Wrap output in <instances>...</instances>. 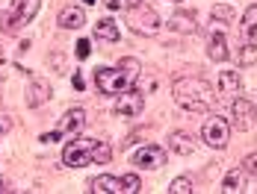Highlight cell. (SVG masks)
Here are the masks:
<instances>
[{
	"mask_svg": "<svg viewBox=\"0 0 257 194\" xmlns=\"http://www.w3.org/2000/svg\"><path fill=\"white\" fill-rule=\"evenodd\" d=\"M133 165L136 168H145V170H157L166 165V150L160 144H145L139 147L136 153H133Z\"/></svg>",
	"mask_w": 257,
	"mask_h": 194,
	"instance_id": "obj_9",
	"label": "cell"
},
{
	"mask_svg": "<svg viewBox=\"0 0 257 194\" xmlns=\"http://www.w3.org/2000/svg\"><path fill=\"white\" fill-rule=\"evenodd\" d=\"M130 26H133V32H142V36H157L160 32V15H157L154 9L148 6V3H136L133 9H130Z\"/></svg>",
	"mask_w": 257,
	"mask_h": 194,
	"instance_id": "obj_7",
	"label": "cell"
},
{
	"mask_svg": "<svg viewBox=\"0 0 257 194\" xmlns=\"http://www.w3.org/2000/svg\"><path fill=\"white\" fill-rule=\"evenodd\" d=\"M169 26L180 32V36H192V32H198V21H195V12H175L172 18H169Z\"/></svg>",
	"mask_w": 257,
	"mask_h": 194,
	"instance_id": "obj_16",
	"label": "cell"
},
{
	"mask_svg": "<svg viewBox=\"0 0 257 194\" xmlns=\"http://www.w3.org/2000/svg\"><path fill=\"white\" fill-rule=\"evenodd\" d=\"M9 130H12V121H9L6 115H0V138H3V136H6Z\"/></svg>",
	"mask_w": 257,
	"mask_h": 194,
	"instance_id": "obj_27",
	"label": "cell"
},
{
	"mask_svg": "<svg viewBox=\"0 0 257 194\" xmlns=\"http://www.w3.org/2000/svg\"><path fill=\"white\" fill-rule=\"evenodd\" d=\"M254 62H257V44L254 42H245V44H242V53H239V65L248 68V65H254Z\"/></svg>",
	"mask_w": 257,
	"mask_h": 194,
	"instance_id": "obj_21",
	"label": "cell"
},
{
	"mask_svg": "<svg viewBox=\"0 0 257 194\" xmlns=\"http://www.w3.org/2000/svg\"><path fill=\"white\" fill-rule=\"evenodd\" d=\"M254 32H257V3L254 6H248L245 15H242V36H245V42H251Z\"/></svg>",
	"mask_w": 257,
	"mask_h": 194,
	"instance_id": "obj_20",
	"label": "cell"
},
{
	"mask_svg": "<svg viewBox=\"0 0 257 194\" xmlns=\"http://www.w3.org/2000/svg\"><path fill=\"white\" fill-rule=\"evenodd\" d=\"M136 76H139V62L127 56V59L118 62V68H98L95 71V86L103 94H121Z\"/></svg>",
	"mask_w": 257,
	"mask_h": 194,
	"instance_id": "obj_3",
	"label": "cell"
},
{
	"mask_svg": "<svg viewBox=\"0 0 257 194\" xmlns=\"http://www.w3.org/2000/svg\"><path fill=\"white\" fill-rule=\"evenodd\" d=\"M169 192L172 194H189L192 192V180H189V176H178V180L169 186Z\"/></svg>",
	"mask_w": 257,
	"mask_h": 194,
	"instance_id": "obj_23",
	"label": "cell"
},
{
	"mask_svg": "<svg viewBox=\"0 0 257 194\" xmlns=\"http://www.w3.org/2000/svg\"><path fill=\"white\" fill-rule=\"evenodd\" d=\"M86 3H89V6H95V3H98V0H86Z\"/></svg>",
	"mask_w": 257,
	"mask_h": 194,
	"instance_id": "obj_30",
	"label": "cell"
},
{
	"mask_svg": "<svg viewBox=\"0 0 257 194\" xmlns=\"http://www.w3.org/2000/svg\"><path fill=\"white\" fill-rule=\"evenodd\" d=\"M169 147H172L178 156H192V150H195V138H192V132L175 130V132L169 136Z\"/></svg>",
	"mask_w": 257,
	"mask_h": 194,
	"instance_id": "obj_17",
	"label": "cell"
},
{
	"mask_svg": "<svg viewBox=\"0 0 257 194\" xmlns=\"http://www.w3.org/2000/svg\"><path fill=\"white\" fill-rule=\"evenodd\" d=\"M74 48H77V59H89V53H92V44H89V38H80Z\"/></svg>",
	"mask_w": 257,
	"mask_h": 194,
	"instance_id": "obj_26",
	"label": "cell"
},
{
	"mask_svg": "<svg viewBox=\"0 0 257 194\" xmlns=\"http://www.w3.org/2000/svg\"><path fill=\"white\" fill-rule=\"evenodd\" d=\"M48 100H51V82L42 80V76H33V86H30V92H27V106L36 109V106H42V103H48Z\"/></svg>",
	"mask_w": 257,
	"mask_h": 194,
	"instance_id": "obj_13",
	"label": "cell"
},
{
	"mask_svg": "<svg viewBox=\"0 0 257 194\" xmlns=\"http://www.w3.org/2000/svg\"><path fill=\"white\" fill-rule=\"evenodd\" d=\"M242 182H245V170L231 168L228 174H225V180H222V192L225 194H239L242 192Z\"/></svg>",
	"mask_w": 257,
	"mask_h": 194,
	"instance_id": "obj_19",
	"label": "cell"
},
{
	"mask_svg": "<svg viewBox=\"0 0 257 194\" xmlns=\"http://www.w3.org/2000/svg\"><path fill=\"white\" fill-rule=\"evenodd\" d=\"M251 115H254L251 103H248L245 97H233L231 100V130L245 132V130L251 126Z\"/></svg>",
	"mask_w": 257,
	"mask_h": 194,
	"instance_id": "obj_10",
	"label": "cell"
},
{
	"mask_svg": "<svg viewBox=\"0 0 257 194\" xmlns=\"http://www.w3.org/2000/svg\"><path fill=\"white\" fill-rule=\"evenodd\" d=\"M86 126V112L74 106V109H68L62 118H59V126H56V136L62 138V136H77L80 130Z\"/></svg>",
	"mask_w": 257,
	"mask_h": 194,
	"instance_id": "obj_11",
	"label": "cell"
},
{
	"mask_svg": "<svg viewBox=\"0 0 257 194\" xmlns=\"http://www.w3.org/2000/svg\"><path fill=\"white\" fill-rule=\"evenodd\" d=\"M106 3V9H112V12H130L136 3H142V0H103Z\"/></svg>",
	"mask_w": 257,
	"mask_h": 194,
	"instance_id": "obj_22",
	"label": "cell"
},
{
	"mask_svg": "<svg viewBox=\"0 0 257 194\" xmlns=\"http://www.w3.org/2000/svg\"><path fill=\"white\" fill-rule=\"evenodd\" d=\"M175 3H180V0H175Z\"/></svg>",
	"mask_w": 257,
	"mask_h": 194,
	"instance_id": "obj_31",
	"label": "cell"
},
{
	"mask_svg": "<svg viewBox=\"0 0 257 194\" xmlns=\"http://www.w3.org/2000/svg\"><path fill=\"white\" fill-rule=\"evenodd\" d=\"M89 192L95 194H136L142 192V180L136 176V174H127V176H109V174H103V176H95L92 182H89Z\"/></svg>",
	"mask_w": 257,
	"mask_h": 194,
	"instance_id": "obj_4",
	"label": "cell"
},
{
	"mask_svg": "<svg viewBox=\"0 0 257 194\" xmlns=\"http://www.w3.org/2000/svg\"><path fill=\"white\" fill-rule=\"evenodd\" d=\"M242 170H245L248 176H254V180H257V153H248V156L242 159Z\"/></svg>",
	"mask_w": 257,
	"mask_h": 194,
	"instance_id": "obj_24",
	"label": "cell"
},
{
	"mask_svg": "<svg viewBox=\"0 0 257 194\" xmlns=\"http://www.w3.org/2000/svg\"><path fill=\"white\" fill-rule=\"evenodd\" d=\"M83 86H86V82H83V76H80V74H74V88H77V92H83Z\"/></svg>",
	"mask_w": 257,
	"mask_h": 194,
	"instance_id": "obj_28",
	"label": "cell"
},
{
	"mask_svg": "<svg viewBox=\"0 0 257 194\" xmlns=\"http://www.w3.org/2000/svg\"><path fill=\"white\" fill-rule=\"evenodd\" d=\"M95 38H101V42H118V24L112 21V18H103L95 24Z\"/></svg>",
	"mask_w": 257,
	"mask_h": 194,
	"instance_id": "obj_18",
	"label": "cell"
},
{
	"mask_svg": "<svg viewBox=\"0 0 257 194\" xmlns=\"http://www.w3.org/2000/svg\"><path fill=\"white\" fill-rule=\"evenodd\" d=\"M201 138L213 150H225L228 142H231V124L225 118H219V115H210L204 121V126H201Z\"/></svg>",
	"mask_w": 257,
	"mask_h": 194,
	"instance_id": "obj_6",
	"label": "cell"
},
{
	"mask_svg": "<svg viewBox=\"0 0 257 194\" xmlns=\"http://www.w3.org/2000/svg\"><path fill=\"white\" fill-rule=\"evenodd\" d=\"M213 18H219V21H231L233 9L231 6H213Z\"/></svg>",
	"mask_w": 257,
	"mask_h": 194,
	"instance_id": "obj_25",
	"label": "cell"
},
{
	"mask_svg": "<svg viewBox=\"0 0 257 194\" xmlns=\"http://www.w3.org/2000/svg\"><path fill=\"white\" fill-rule=\"evenodd\" d=\"M56 24L62 26V30H80V26L86 24V12H83L80 6H62Z\"/></svg>",
	"mask_w": 257,
	"mask_h": 194,
	"instance_id": "obj_15",
	"label": "cell"
},
{
	"mask_svg": "<svg viewBox=\"0 0 257 194\" xmlns=\"http://www.w3.org/2000/svg\"><path fill=\"white\" fill-rule=\"evenodd\" d=\"M39 6H42V0H12V9L0 18V30H3V32H12L15 26L30 24V21L36 18Z\"/></svg>",
	"mask_w": 257,
	"mask_h": 194,
	"instance_id": "obj_5",
	"label": "cell"
},
{
	"mask_svg": "<svg viewBox=\"0 0 257 194\" xmlns=\"http://www.w3.org/2000/svg\"><path fill=\"white\" fill-rule=\"evenodd\" d=\"M172 97L186 112H210L213 109V86L201 76H180L172 86Z\"/></svg>",
	"mask_w": 257,
	"mask_h": 194,
	"instance_id": "obj_1",
	"label": "cell"
},
{
	"mask_svg": "<svg viewBox=\"0 0 257 194\" xmlns=\"http://www.w3.org/2000/svg\"><path fill=\"white\" fill-rule=\"evenodd\" d=\"M109 159H112V147L101 138H71L62 150V165L68 168H83L89 162L106 165Z\"/></svg>",
	"mask_w": 257,
	"mask_h": 194,
	"instance_id": "obj_2",
	"label": "cell"
},
{
	"mask_svg": "<svg viewBox=\"0 0 257 194\" xmlns=\"http://www.w3.org/2000/svg\"><path fill=\"white\" fill-rule=\"evenodd\" d=\"M0 192H12V186H9V180H0Z\"/></svg>",
	"mask_w": 257,
	"mask_h": 194,
	"instance_id": "obj_29",
	"label": "cell"
},
{
	"mask_svg": "<svg viewBox=\"0 0 257 194\" xmlns=\"http://www.w3.org/2000/svg\"><path fill=\"white\" fill-rule=\"evenodd\" d=\"M142 109H145V94L139 92V88H124L118 100H115V115L118 118H136V115H142Z\"/></svg>",
	"mask_w": 257,
	"mask_h": 194,
	"instance_id": "obj_8",
	"label": "cell"
},
{
	"mask_svg": "<svg viewBox=\"0 0 257 194\" xmlns=\"http://www.w3.org/2000/svg\"><path fill=\"white\" fill-rule=\"evenodd\" d=\"M207 56L213 62H225L228 59V38H225L222 30H210V36H207Z\"/></svg>",
	"mask_w": 257,
	"mask_h": 194,
	"instance_id": "obj_12",
	"label": "cell"
},
{
	"mask_svg": "<svg viewBox=\"0 0 257 194\" xmlns=\"http://www.w3.org/2000/svg\"><path fill=\"white\" fill-rule=\"evenodd\" d=\"M239 92H242V80H239V74L236 71H222L219 74V94L225 97V100L239 97Z\"/></svg>",
	"mask_w": 257,
	"mask_h": 194,
	"instance_id": "obj_14",
	"label": "cell"
}]
</instances>
